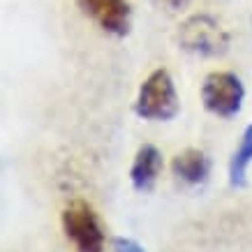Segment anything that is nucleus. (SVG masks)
I'll list each match as a JSON object with an SVG mask.
<instances>
[{
	"label": "nucleus",
	"mask_w": 252,
	"mask_h": 252,
	"mask_svg": "<svg viewBox=\"0 0 252 252\" xmlns=\"http://www.w3.org/2000/svg\"><path fill=\"white\" fill-rule=\"evenodd\" d=\"M181 111L174 79L164 67L153 69L139 86L134 114L144 121H174Z\"/></svg>",
	"instance_id": "1"
},
{
	"label": "nucleus",
	"mask_w": 252,
	"mask_h": 252,
	"mask_svg": "<svg viewBox=\"0 0 252 252\" xmlns=\"http://www.w3.org/2000/svg\"><path fill=\"white\" fill-rule=\"evenodd\" d=\"M178 44L183 51L201 58H220L229 51V32L208 14H192L178 28Z\"/></svg>",
	"instance_id": "2"
},
{
	"label": "nucleus",
	"mask_w": 252,
	"mask_h": 252,
	"mask_svg": "<svg viewBox=\"0 0 252 252\" xmlns=\"http://www.w3.org/2000/svg\"><path fill=\"white\" fill-rule=\"evenodd\" d=\"M63 229L77 252H104V229L95 208L84 199H74L65 206Z\"/></svg>",
	"instance_id": "3"
},
{
	"label": "nucleus",
	"mask_w": 252,
	"mask_h": 252,
	"mask_svg": "<svg viewBox=\"0 0 252 252\" xmlns=\"http://www.w3.org/2000/svg\"><path fill=\"white\" fill-rule=\"evenodd\" d=\"M201 102L208 114L234 118L245 102V86L234 72H211L201 84Z\"/></svg>",
	"instance_id": "4"
},
{
	"label": "nucleus",
	"mask_w": 252,
	"mask_h": 252,
	"mask_svg": "<svg viewBox=\"0 0 252 252\" xmlns=\"http://www.w3.org/2000/svg\"><path fill=\"white\" fill-rule=\"evenodd\" d=\"M77 7L109 35L114 37L130 35L132 5L127 0H77Z\"/></svg>",
	"instance_id": "5"
},
{
	"label": "nucleus",
	"mask_w": 252,
	"mask_h": 252,
	"mask_svg": "<svg viewBox=\"0 0 252 252\" xmlns=\"http://www.w3.org/2000/svg\"><path fill=\"white\" fill-rule=\"evenodd\" d=\"M162 169V153L155 146L146 144L137 151V158L132 162L130 181L137 192H151L155 188V181Z\"/></svg>",
	"instance_id": "6"
},
{
	"label": "nucleus",
	"mask_w": 252,
	"mask_h": 252,
	"mask_svg": "<svg viewBox=\"0 0 252 252\" xmlns=\"http://www.w3.org/2000/svg\"><path fill=\"white\" fill-rule=\"evenodd\" d=\"M171 171L188 185H204L211 176V158L199 148H188L174 158Z\"/></svg>",
	"instance_id": "7"
},
{
	"label": "nucleus",
	"mask_w": 252,
	"mask_h": 252,
	"mask_svg": "<svg viewBox=\"0 0 252 252\" xmlns=\"http://www.w3.org/2000/svg\"><path fill=\"white\" fill-rule=\"evenodd\" d=\"M252 164V123L245 127L241 144L234 151L229 160V185L231 188H245L248 183V169Z\"/></svg>",
	"instance_id": "8"
},
{
	"label": "nucleus",
	"mask_w": 252,
	"mask_h": 252,
	"mask_svg": "<svg viewBox=\"0 0 252 252\" xmlns=\"http://www.w3.org/2000/svg\"><path fill=\"white\" fill-rule=\"evenodd\" d=\"M114 252H146V250L134 241V238L118 236V238H114Z\"/></svg>",
	"instance_id": "9"
},
{
	"label": "nucleus",
	"mask_w": 252,
	"mask_h": 252,
	"mask_svg": "<svg viewBox=\"0 0 252 252\" xmlns=\"http://www.w3.org/2000/svg\"><path fill=\"white\" fill-rule=\"evenodd\" d=\"M158 7L167 9V12H181V9H185L188 5H190L192 0H153Z\"/></svg>",
	"instance_id": "10"
}]
</instances>
